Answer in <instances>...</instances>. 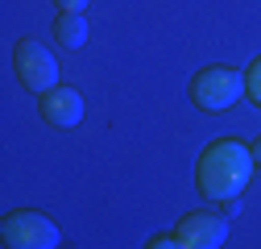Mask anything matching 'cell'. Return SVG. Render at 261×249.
Returning a JSON list of instances; mask_svg holds the SVG:
<instances>
[{
    "instance_id": "5",
    "label": "cell",
    "mask_w": 261,
    "mask_h": 249,
    "mask_svg": "<svg viewBox=\"0 0 261 249\" xmlns=\"http://www.w3.org/2000/svg\"><path fill=\"white\" fill-rule=\"evenodd\" d=\"M174 237L187 245V249H220L228 241V220L220 212H187Z\"/></svg>"
},
{
    "instance_id": "9",
    "label": "cell",
    "mask_w": 261,
    "mask_h": 249,
    "mask_svg": "<svg viewBox=\"0 0 261 249\" xmlns=\"http://www.w3.org/2000/svg\"><path fill=\"white\" fill-rule=\"evenodd\" d=\"M145 249H187V245H182L178 237H149Z\"/></svg>"
},
{
    "instance_id": "2",
    "label": "cell",
    "mask_w": 261,
    "mask_h": 249,
    "mask_svg": "<svg viewBox=\"0 0 261 249\" xmlns=\"http://www.w3.org/2000/svg\"><path fill=\"white\" fill-rule=\"evenodd\" d=\"M0 229H5V245L9 249H58L62 245V229L46 212H29V208L9 212Z\"/></svg>"
},
{
    "instance_id": "8",
    "label": "cell",
    "mask_w": 261,
    "mask_h": 249,
    "mask_svg": "<svg viewBox=\"0 0 261 249\" xmlns=\"http://www.w3.org/2000/svg\"><path fill=\"white\" fill-rule=\"evenodd\" d=\"M245 96H253L257 104H261V58L249 67V75H245Z\"/></svg>"
},
{
    "instance_id": "4",
    "label": "cell",
    "mask_w": 261,
    "mask_h": 249,
    "mask_svg": "<svg viewBox=\"0 0 261 249\" xmlns=\"http://www.w3.org/2000/svg\"><path fill=\"white\" fill-rule=\"evenodd\" d=\"M13 62H17V79L29 87V91H54L58 87V58L38 42V38H21L17 50H13Z\"/></svg>"
},
{
    "instance_id": "7",
    "label": "cell",
    "mask_w": 261,
    "mask_h": 249,
    "mask_svg": "<svg viewBox=\"0 0 261 249\" xmlns=\"http://www.w3.org/2000/svg\"><path fill=\"white\" fill-rule=\"evenodd\" d=\"M54 34H58V46L79 50V46L87 42V21H83V13H58Z\"/></svg>"
},
{
    "instance_id": "1",
    "label": "cell",
    "mask_w": 261,
    "mask_h": 249,
    "mask_svg": "<svg viewBox=\"0 0 261 249\" xmlns=\"http://www.w3.org/2000/svg\"><path fill=\"white\" fill-rule=\"evenodd\" d=\"M253 166H257L253 150L237 137H224L203 150L199 166H195V183L207 200H237L253 179Z\"/></svg>"
},
{
    "instance_id": "6",
    "label": "cell",
    "mask_w": 261,
    "mask_h": 249,
    "mask_svg": "<svg viewBox=\"0 0 261 249\" xmlns=\"http://www.w3.org/2000/svg\"><path fill=\"white\" fill-rule=\"evenodd\" d=\"M42 116H46V124H54V129H71V124H79L83 120V96L75 87H54V91H46L42 96Z\"/></svg>"
},
{
    "instance_id": "11",
    "label": "cell",
    "mask_w": 261,
    "mask_h": 249,
    "mask_svg": "<svg viewBox=\"0 0 261 249\" xmlns=\"http://www.w3.org/2000/svg\"><path fill=\"white\" fill-rule=\"evenodd\" d=\"M253 158H257V162H261V137H257V145H253Z\"/></svg>"
},
{
    "instance_id": "10",
    "label": "cell",
    "mask_w": 261,
    "mask_h": 249,
    "mask_svg": "<svg viewBox=\"0 0 261 249\" xmlns=\"http://www.w3.org/2000/svg\"><path fill=\"white\" fill-rule=\"evenodd\" d=\"M87 5H91V0H54V9H58V13H83Z\"/></svg>"
},
{
    "instance_id": "3",
    "label": "cell",
    "mask_w": 261,
    "mask_h": 249,
    "mask_svg": "<svg viewBox=\"0 0 261 249\" xmlns=\"http://www.w3.org/2000/svg\"><path fill=\"white\" fill-rule=\"evenodd\" d=\"M245 96V75L232 67H207L191 79V100L207 108V112H224Z\"/></svg>"
}]
</instances>
